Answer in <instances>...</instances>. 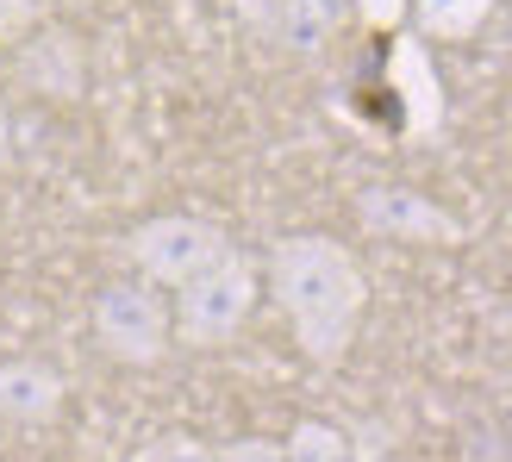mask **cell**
Listing matches in <instances>:
<instances>
[{"label": "cell", "instance_id": "6da1fadb", "mask_svg": "<svg viewBox=\"0 0 512 462\" xmlns=\"http://www.w3.org/2000/svg\"><path fill=\"white\" fill-rule=\"evenodd\" d=\"M269 281L275 300L294 325V344L306 350V363H344V350L356 344V325H363L369 306V281L356 269V256L344 244L319 238V231H300V238H281L269 256Z\"/></svg>", "mask_w": 512, "mask_h": 462}, {"label": "cell", "instance_id": "7a4b0ae2", "mask_svg": "<svg viewBox=\"0 0 512 462\" xmlns=\"http://www.w3.org/2000/svg\"><path fill=\"white\" fill-rule=\"evenodd\" d=\"M256 313V269L238 250H225L213 269H200L194 281L175 288V338L213 350L225 338H238L244 319Z\"/></svg>", "mask_w": 512, "mask_h": 462}, {"label": "cell", "instance_id": "3957f363", "mask_svg": "<svg viewBox=\"0 0 512 462\" xmlns=\"http://www.w3.org/2000/svg\"><path fill=\"white\" fill-rule=\"evenodd\" d=\"M94 338L100 350L125 369H150L169 356L175 338V313L163 306V294L150 281H107L94 294Z\"/></svg>", "mask_w": 512, "mask_h": 462}, {"label": "cell", "instance_id": "277c9868", "mask_svg": "<svg viewBox=\"0 0 512 462\" xmlns=\"http://www.w3.org/2000/svg\"><path fill=\"white\" fill-rule=\"evenodd\" d=\"M125 250H132L138 275L150 281V288H182V281H194L200 269H213L225 250V231L213 219H194V213H157L144 219L132 238H125Z\"/></svg>", "mask_w": 512, "mask_h": 462}, {"label": "cell", "instance_id": "5b68a950", "mask_svg": "<svg viewBox=\"0 0 512 462\" xmlns=\"http://www.w3.org/2000/svg\"><path fill=\"white\" fill-rule=\"evenodd\" d=\"M356 219L375 238H394V244H456L463 225H456L431 194L419 188H394V182H375L356 194Z\"/></svg>", "mask_w": 512, "mask_h": 462}, {"label": "cell", "instance_id": "8992f818", "mask_svg": "<svg viewBox=\"0 0 512 462\" xmlns=\"http://www.w3.org/2000/svg\"><path fill=\"white\" fill-rule=\"evenodd\" d=\"M19 82L32 94H50V100H75L88 82V63H82V44L57 25H44L19 44Z\"/></svg>", "mask_w": 512, "mask_h": 462}, {"label": "cell", "instance_id": "52a82bcc", "mask_svg": "<svg viewBox=\"0 0 512 462\" xmlns=\"http://www.w3.org/2000/svg\"><path fill=\"white\" fill-rule=\"evenodd\" d=\"M63 413V375L38 356H7L0 363V419L13 425H50Z\"/></svg>", "mask_w": 512, "mask_h": 462}, {"label": "cell", "instance_id": "ba28073f", "mask_svg": "<svg viewBox=\"0 0 512 462\" xmlns=\"http://www.w3.org/2000/svg\"><path fill=\"white\" fill-rule=\"evenodd\" d=\"M338 0H256V25L281 44L294 50V57H313V50L331 44V32H338Z\"/></svg>", "mask_w": 512, "mask_h": 462}, {"label": "cell", "instance_id": "9c48e42d", "mask_svg": "<svg viewBox=\"0 0 512 462\" xmlns=\"http://www.w3.org/2000/svg\"><path fill=\"white\" fill-rule=\"evenodd\" d=\"M494 0H413V19L425 38H475Z\"/></svg>", "mask_w": 512, "mask_h": 462}, {"label": "cell", "instance_id": "30bf717a", "mask_svg": "<svg viewBox=\"0 0 512 462\" xmlns=\"http://www.w3.org/2000/svg\"><path fill=\"white\" fill-rule=\"evenodd\" d=\"M281 462H350V444L338 425L325 419H300L288 431V444H281Z\"/></svg>", "mask_w": 512, "mask_h": 462}, {"label": "cell", "instance_id": "8fae6325", "mask_svg": "<svg viewBox=\"0 0 512 462\" xmlns=\"http://www.w3.org/2000/svg\"><path fill=\"white\" fill-rule=\"evenodd\" d=\"M132 462H219L200 438H188V431H169V438H150Z\"/></svg>", "mask_w": 512, "mask_h": 462}, {"label": "cell", "instance_id": "7c38bea8", "mask_svg": "<svg viewBox=\"0 0 512 462\" xmlns=\"http://www.w3.org/2000/svg\"><path fill=\"white\" fill-rule=\"evenodd\" d=\"M44 25V0H0V44H19Z\"/></svg>", "mask_w": 512, "mask_h": 462}, {"label": "cell", "instance_id": "4fadbf2b", "mask_svg": "<svg viewBox=\"0 0 512 462\" xmlns=\"http://www.w3.org/2000/svg\"><path fill=\"white\" fill-rule=\"evenodd\" d=\"M219 462H281V444H269V438H238Z\"/></svg>", "mask_w": 512, "mask_h": 462}, {"label": "cell", "instance_id": "5bb4252c", "mask_svg": "<svg viewBox=\"0 0 512 462\" xmlns=\"http://www.w3.org/2000/svg\"><path fill=\"white\" fill-rule=\"evenodd\" d=\"M13 163V119H7V107H0V169Z\"/></svg>", "mask_w": 512, "mask_h": 462}]
</instances>
